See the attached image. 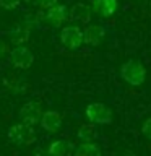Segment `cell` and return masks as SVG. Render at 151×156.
I'll return each instance as SVG.
<instances>
[{"instance_id":"1","label":"cell","mask_w":151,"mask_h":156,"mask_svg":"<svg viewBox=\"0 0 151 156\" xmlns=\"http://www.w3.org/2000/svg\"><path fill=\"white\" fill-rule=\"evenodd\" d=\"M120 76L122 80L127 81L132 86H140L143 85L146 80V68L143 63L138 60H127L124 65L120 67Z\"/></svg>"},{"instance_id":"2","label":"cell","mask_w":151,"mask_h":156,"mask_svg":"<svg viewBox=\"0 0 151 156\" xmlns=\"http://www.w3.org/2000/svg\"><path fill=\"white\" fill-rule=\"evenodd\" d=\"M34 140H36V133L33 130V125L21 122V124H15L8 129V141L12 145H33Z\"/></svg>"},{"instance_id":"3","label":"cell","mask_w":151,"mask_h":156,"mask_svg":"<svg viewBox=\"0 0 151 156\" xmlns=\"http://www.w3.org/2000/svg\"><path fill=\"white\" fill-rule=\"evenodd\" d=\"M85 115L91 124H101L107 125L112 122V111L102 102H91L86 106Z\"/></svg>"},{"instance_id":"4","label":"cell","mask_w":151,"mask_h":156,"mask_svg":"<svg viewBox=\"0 0 151 156\" xmlns=\"http://www.w3.org/2000/svg\"><path fill=\"white\" fill-rule=\"evenodd\" d=\"M10 57H12V65L15 68H19V70H26L34 63V55L31 52V49L19 44L10 51Z\"/></svg>"},{"instance_id":"5","label":"cell","mask_w":151,"mask_h":156,"mask_svg":"<svg viewBox=\"0 0 151 156\" xmlns=\"http://www.w3.org/2000/svg\"><path fill=\"white\" fill-rule=\"evenodd\" d=\"M60 42L65 49L75 51L83 44V31L78 26H65L60 31Z\"/></svg>"},{"instance_id":"6","label":"cell","mask_w":151,"mask_h":156,"mask_svg":"<svg viewBox=\"0 0 151 156\" xmlns=\"http://www.w3.org/2000/svg\"><path fill=\"white\" fill-rule=\"evenodd\" d=\"M18 115H19V119H21V122H24V124H28V125H34L39 122V119H41L42 109H41V106H39V102L28 101L21 106Z\"/></svg>"},{"instance_id":"7","label":"cell","mask_w":151,"mask_h":156,"mask_svg":"<svg viewBox=\"0 0 151 156\" xmlns=\"http://www.w3.org/2000/svg\"><path fill=\"white\" fill-rule=\"evenodd\" d=\"M67 18H68L67 7H65V5H57V3L52 5V7H49L47 13L42 16L44 21H46L47 24H51V26H54V28L60 26Z\"/></svg>"},{"instance_id":"8","label":"cell","mask_w":151,"mask_h":156,"mask_svg":"<svg viewBox=\"0 0 151 156\" xmlns=\"http://www.w3.org/2000/svg\"><path fill=\"white\" fill-rule=\"evenodd\" d=\"M39 124H41V127L46 132L54 133V132H58V129L62 127V115L57 111H46V112H42Z\"/></svg>"},{"instance_id":"9","label":"cell","mask_w":151,"mask_h":156,"mask_svg":"<svg viewBox=\"0 0 151 156\" xmlns=\"http://www.w3.org/2000/svg\"><path fill=\"white\" fill-rule=\"evenodd\" d=\"M106 37V29L101 24H90L83 31V42L88 46H99Z\"/></svg>"},{"instance_id":"10","label":"cell","mask_w":151,"mask_h":156,"mask_svg":"<svg viewBox=\"0 0 151 156\" xmlns=\"http://www.w3.org/2000/svg\"><path fill=\"white\" fill-rule=\"evenodd\" d=\"M68 16H70L72 21H78V23L88 24L91 21V16H93V8L88 3L78 2V3H75L70 8V15H68Z\"/></svg>"},{"instance_id":"11","label":"cell","mask_w":151,"mask_h":156,"mask_svg":"<svg viewBox=\"0 0 151 156\" xmlns=\"http://www.w3.org/2000/svg\"><path fill=\"white\" fill-rule=\"evenodd\" d=\"M91 8L94 10L96 13H99L101 16L109 18V16H112V15L117 12L119 2H117V0H93Z\"/></svg>"},{"instance_id":"12","label":"cell","mask_w":151,"mask_h":156,"mask_svg":"<svg viewBox=\"0 0 151 156\" xmlns=\"http://www.w3.org/2000/svg\"><path fill=\"white\" fill-rule=\"evenodd\" d=\"M29 34H31V26H26V24H16L8 31V37L10 42L15 44V46H19V44H24L29 39Z\"/></svg>"},{"instance_id":"13","label":"cell","mask_w":151,"mask_h":156,"mask_svg":"<svg viewBox=\"0 0 151 156\" xmlns=\"http://www.w3.org/2000/svg\"><path fill=\"white\" fill-rule=\"evenodd\" d=\"M47 153L52 156H63L67 153H73V146L65 140H54L47 148Z\"/></svg>"},{"instance_id":"14","label":"cell","mask_w":151,"mask_h":156,"mask_svg":"<svg viewBox=\"0 0 151 156\" xmlns=\"http://www.w3.org/2000/svg\"><path fill=\"white\" fill-rule=\"evenodd\" d=\"M101 153L102 150L96 143H91V141H86V143H81L80 146L73 148V154L76 156H99Z\"/></svg>"},{"instance_id":"15","label":"cell","mask_w":151,"mask_h":156,"mask_svg":"<svg viewBox=\"0 0 151 156\" xmlns=\"http://www.w3.org/2000/svg\"><path fill=\"white\" fill-rule=\"evenodd\" d=\"M76 135H78V138L83 140V141H94L97 138V130L94 129L93 124H85L78 129Z\"/></svg>"},{"instance_id":"16","label":"cell","mask_w":151,"mask_h":156,"mask_svg":"<svg viewBox=\"0 0 151 156\" xmlns=\"http://www.w3.org/2000/svg\"><path fill=\"white\" fill-rule=\"evenodd\" d=\"M19 0H0V7L5 10H15L19 7Z\"/></svg>"},{"instance_id":"17","label":"cell","mask_w":151,"mask_h":156,"mask_svg":"<svg viewBox=\"0 0 151 156\" xmlns=\"http://www.w3.org/2000/svg\"><path fill=\"white\" fill-rule=\"evenodd\" d=\"M141 133H143L146 138L151 140V117H149V119H146L145 124L141 125Z\"/></svg>"},{"instance_id":"18","label":"cell","mask_w":151,"mask_h":156,"mask_svg":"<svg viewBox=\"0 0 151 156\" xmlns=\"http://www.w3.org/2000/svg\"><path fill=\"white\" fill-rule=\"evenodd\" d=\"M57 3V0H37V5L41 8H49V7H52V5H55Z\"/></svg>"},{"instance_id":"19","label":"cell","mask_w":151,"mask_h":156,"mask_svg":"<svg viewBox=\"0 0 151 156\" xmlns=\"http://www.w3.org/2000/svg\"><path fill=\"white\" fill-rule=\"evenodd\" d=\"M8 52H10V51H8V46H7L3 41H0V58H3Z\"/></svg>"},{"instance_id":"20","label":"cell","mask_w":151,"mask_h":156,"mask_svg":"<svg viewBox=\"0 0 151 156\" xmlns=\"http://www.w3.org/2000/svg\"><path fill=\"white\" fill-rule=\"evenodd\" d=\"M19 2H21V3H26V5H29V3L33 2V0H19Z\"/></svg>"}]
</instances>
